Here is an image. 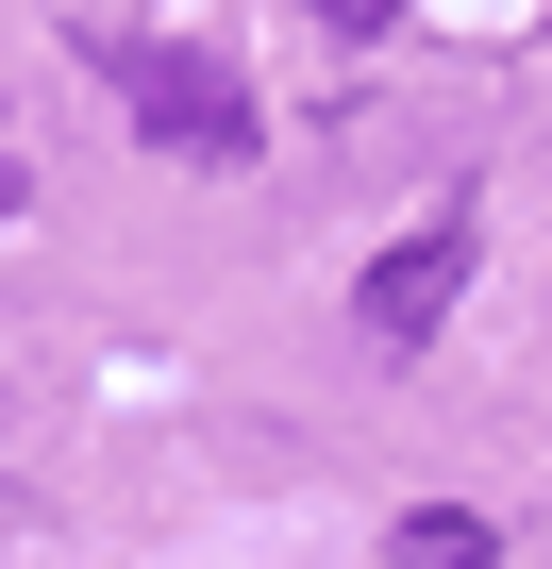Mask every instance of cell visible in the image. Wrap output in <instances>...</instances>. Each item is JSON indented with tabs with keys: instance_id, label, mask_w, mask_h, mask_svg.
Listing matches in <instances>:
<instances>
[{
	"instance_id": "cell-1",
	"label": "cell",
	"mask_w": 552,
	"mask_h": 569,
	"mask_svg": "<svg viewBox=\"0 0 552 569\" xmlns=\"http://www.w3.org/2000/svg\"><path fill=\"white\" fill-rule=\"evenodd\" d=\"M118 118H134L168 168H251V151H268V101H251L218 51H118Z\"/></svg>"
},
{
	"instance_id": "cell-2",
	"label": "cell",
	"mask_w": 552,
	"mask_h": 569,
	"mask_svg": "<svg viewBox=\"0 0 552 569\" xmlns=\"http://www.w3.org/2000/svg\"><path fill=\"white\" fill-rule=\"evenodd\" d=\"M469 268H485V234H469V218H419L402 251H369V284H352V336H369V352H419V336L469 302Z\"/></svg>"
},
{
	"instance_id": "cell-3",
	"label": "cell",
	"mask_w": 552,
	"mask_h": 569,
	"mask_svg": "<svg viewBox=\"0 0 552 569\" xmlns=\"http://www.w3.org/2000/svg\"><path fill=\"white\" fill-rule=\"evenodd\" d=\"M402 569H502V536L452 519V502H419V519H402Z\"/></svg>"
},
{
	"instance_id": "cell-5",
	"label": "cell",
	"mask_w": 552,
	"mask_h": 569,
	"mask_svg": "<svg viewBox=\"0 0 552 569\" xmlns=\"http://www.w3.org/2000/svg\"><path fill=\"white\" fill-rule=\"evenodd\" d=\"M0 201H18V168H0Z\"/></svg>"
},
{
	"instance_id": "cell-4",
	"label": "cell",
	"mask_w": 552,
	"mask_h": 569,
	"mask_svg": "<svg viewBox=\"0 0 552 569\" xmlns=\"http://www.w3.org/2000/svg\"><path fill=\"white\" fill-rule=\"evenodd\" d=\"M402 18V0H319V34H385Z\"/></svg>"
}]
</instances>
